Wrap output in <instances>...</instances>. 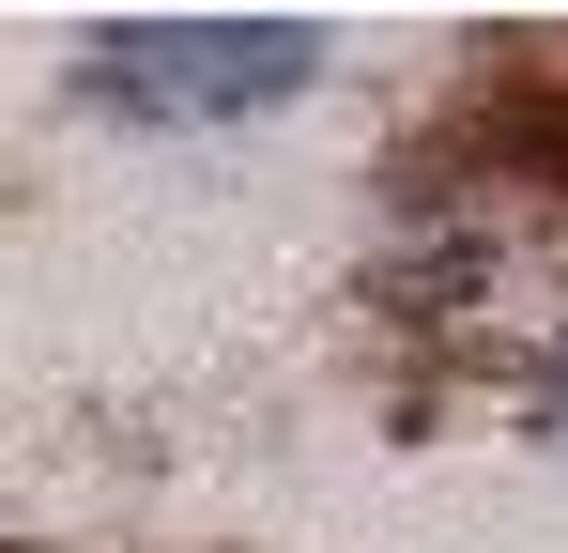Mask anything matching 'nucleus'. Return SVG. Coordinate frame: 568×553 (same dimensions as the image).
I'll return each mask as SVG.
<instances>
[{"label": "nucleus", "instance_id": "nucleus-1", "mask_svg": "<svg viewBox=\"0 0 568 553\" xmlns=\"http://www.w3.org/2000/svg\"><path fill=\"white\" fill-rule=\"evenodd\" d=\"M323 47L262 31V16H170V31H108V92L154 108V123H231V108H277Z\"/></svg>", "mask_w": 568, "mask_h": 553}, {"label": "nucleus", "instance_id": "nucleus-2", "mask_svg": "<svg viewBox=\"0 0 568 553\" xmlns=\"http://www.w3.org/2000/svg\"><path fill=\"white\" fill-rule=\"evenodd\" d=\"M554 384H568V369H554Z\"/></svg>", "mask_w": 568, "mask_h": 553}]
</instances>
